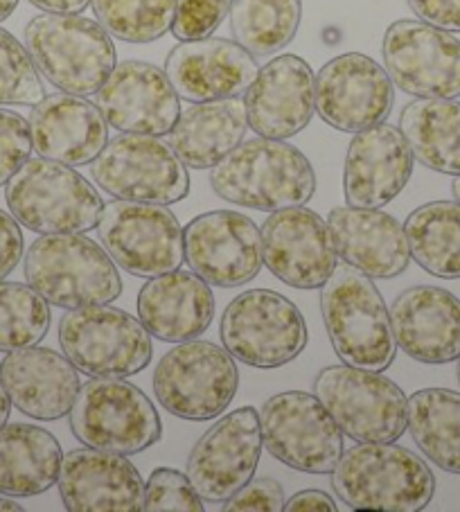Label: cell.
<instances>
[{
	"mask_svg": "<svg viewBox=\"0 0 460 512\" xmlns=\"http://www.w3.org/2000/svg\"><path fill=\"white\" fill-rule=\"evenodd\" d=\"M233 39L253 57H269L294 41L303 19V0H233Z\"/></svg>",
	"mask_w": 460,
	"mask_h": 512,
	"instance_id": "cell-35",
	"label": "cell"
},
{
	"mask_svg": "<svg viewBox=\"0 0 460 512\" xmlns=\"http://www.w3.org/2000/svg\"><path fill=\"white\" fill-rule=\"evenodd\" d=\"M258 61L235 39L181 41L165 61L174 91L188 102L240 97L258 75Z\"/></svg>",
	"mask_w": 460,
	"mask_h": 512,
	"instance_id": "cell-23",
	"label": "cell"
},
{
	"mask_svg": "<svg viewBox=\"0 0 460 512\" xmlns=\"http://www.w3.org/2000/svg\"><path fill=\"white\" fill-rule=\"evenodd\" d=\"M409 429L420 452L449 474H460V393L422 388L409 400Z\"/></svg>",
	"mask_w": 460,
	"mask_h": 512,
	"instance_id": "cell-33",
	"label": "cell"
},
{
	"mask_svg": "<svg viewBox=\"0 0 460 512\" xmlns=\"http://www.w3.org/2000/svg\"><path fill=\"white\" fill-rule=\"evenodd\" d=\"M246 129L249 116L240 97L192 102L170 131V145L185 167L210 170L242 143Z\"/></svg>",
	"mask_w": 460,
	"mask_h": 512,
	"instance_id": "cell-30",
	"label": "cell"
},
{
	"mask_svg": "<svg viewBox=\"0 0 460 512\" xmlns=\"http://www.w3.org/2000/svg\"><path fill=\"white\" fill-rule=\"evenodd\" d=\"M23 506L21 503L12 501V497H7V494H0V512H21Z\"/></svg>",
	"mask_w": 460,
	"mask_h": 512,
	"instance_id": "cell-49",
	"label": "cell"
},
{
	"mask_svg": "<svg viewBox=\"0 0 460 512\" xmlns=\"http://www.w3.org/2000/svg\"><path fill=\"white\" fill-rule=\"evenodd\" d=\"M400 129L415 161L433 172L460 176V102L418 97L404 107Z\"/></svg>",
	"mask_w": 460,
	"mask_h": 512,
	"instance_id": "cell-32",
	"label": "cell"
},
{
	"mask_svg": "<svg viewBox=\"0 0 460 512\" xmlns=\"http://www.w3.org/2000/svg\"><path fill=\"white\" fill-rule=\"evenodd\" d=\"M411 258L436 278H460V203L431 201L404 222Z\"/></svg>",
	"mask_w": 460,
	"mask_h": 512,
	"instance_id": "cell-34",
	"label": "cell"
},
{
	"mask_svg": "<svg viewBox=\"0 0 460 512\" xmlns=\"http://www.w3.org/2000/svg\"><path fill=\"white\" fill-rule=\"evenodd\" d=\"M59 343L79 373L129 377L154 357L152 334L140 319L109 305L68 310L59 323Z\"/></svg>",
	"mask_w": 460,
	"mask_h": 512,
	"instance_id": "cell-10",
	"label": "cell"
},
{
	"mask_svg": "<svg viewBox=\"0 0 460 512\" xmlns=\"http://www.w3.org/2000/svg\"><path fill=\"white\" fill-rule=\"evenodd\" d=\"M219 330L230 355L253 368L285 366L307 346L303 312L271 289H249L230 300Z\"/></svg>",
	"mask_w": 460,
	"mask_h": 512,
	"instance_id": "cell-11",
	"label": "cell"
},
{
	"mask_svg": "<svg viewBox=\"0 0 460 512\" xmlns=\"http://www.w3.org/2000/svg\"><path fill=\"white\" fill-rule=\"evenodd\" d=\"M97 235L111 260L138 278L176 271L185 260L183 226L161 203H104Z\"/></svg>",
	"mask_w": 460,
	"mask_h": 512,
	"instance_id": "cell-13",
	"label": "cell"
},
{
	"mask_svg": "<svg viewBox=\"0 0 460 512\" xmlns=\"http://www.w3.org/2000/svg\"><path fill=\"white\" fill-rule=\"evenodd\" d=\"M262 420L253 406L226 413L199 438L188 458V479L203 501L224 503L258 470Z\"/></svg>",
	"mask_w": 460,
	"mask_h": 512,
	"instance_id": "cell-16",
	"label": "cell"
},
{
	"mask_svg": "<svg viewBox=\"0 0 460 512\" xmlns=\"http://www.w3.org/2000/svg\"><path fill=\"white\" fill-rule=\"evenodd\" d=\"M143 510L147 512H201L203 499L188 474L158 467L145 483Z\"/></svg>",
	"mask_w": 460,
	"mask_h": 512,
	"instance_id": "cell-39",
	"label": "cell"
},
{
	"mask_svg": "<svg viewBox=\"0 0 460 512\" xmlns=\"http://www.w3.org/2000/svg\"><path fill=\"white\" fill-rule=\"evenodd\" d=\"M48 330V300L30 285L0 280V352L39 346Z\"/></svg>",
	"mask_w": 460,
	"mask_h": 512,
	"instance_id": "cell-37",
	"label": "cell"
},
{
	"mask_svg": "<svg viewBox=\"0 0 460 512\" xmlns=\"http://www.w3.org/2000/svg\"><path fill=\"white\" fill-rule=\"evenodd\" d=\"M64 452L48 429L37 425L0 427V494L37 497L59 481Z\"/></svg>",
	"mask_w": 460,
	"mask_h": 512,
	"instance_id": "cell-31",
	"label": "cell"
},
{
	"mask_svg": "<svg viewBox=\"0 0 460 512\" xmlns=\"http://www.w3.org/2000/svg\"><path fill=\"white\" fill-rule=\"evenodd\" d=\"M5 201L16 222L39 235L88 233L100 222V192L70 165L30 158L5 183Z\"/></svg>",
	"mask_w": 460,
	"mask_h": 512,
	"instance_id": "cell-6",
	"label": "cell"
},
{
	"mask_svg": "<svg viewBox=\"0 0 460 512\" xmlns=\"http://www.w3.org/2000/svg\"><path fill=\"white\" fill-rule=\"evenodd\" d=\"M179 100L165 70L138 59L115 64L95 93V104L109 127L120 134L167 136L181 116Z\"/></svg>",
	"mask_w": 460,
	"mask_h": 512,
	"instance_id": "cell-19",
	"label": "cell"
},
{
	"mask_svg": "<svg viewBox=\"0 0 460 512\" xmlns=\"http://www.w3.org/2000/svg\"><path fill=\"white\" fill-rule=\"evenodd\" d=\"M262 255L278 280L296 289H318L336 269L330 226L314 210L291 206L262 224Z\"/></svg>",
	"mask_w": 460,
	"mask_h": 512,
	"instance_id": "cell-20",
	"label": "cell"
},
{
	"mask_svg": "<svg viewBox=\"0 0 460 512\" xmlns=\"http://www.w3.org/2000/svg\"><path fill=\"white\" fill-rule=\"evenodd\" d=\"M413 165L402 129L379 122L359 131L345 154V201L355 208H384L411 181Z\"/></svg>",
	"mask_w": 460,
	"mask_h": 512,
	"instance_id": "cell-22",
	"label": "cell"
},
{
	"mask_svg": "<svg viewBox=\"0 0 460 512\" xmlns=\"http://www.w3.org/2000/svg\"><path fill=\"white\" fill-rule=\"evenodd\" d=\"M249 127L262 138L287 140L303 131L316 111V75L298 55H280L258 70L244 93Z\"/></svg>",
	"mask_w": 460,
	"mask_h": 512,
	"instance_id": "cell-21",
	"label": "cell"
},
{
	"mask_svg": "<svg viewBox=\"0 0 460 512\" xmlns=\"http://www.w3.org/2000/svg\"><path fill=\"white\" fill-rule=\"evenodd\" d=\"M10 413H12V400H10V395H7L3 382H0V427L7 425Z\"/></svg>",
	"mask_w": 460,
	"mask_h": 512,
	"instance_id": "cell-47",
	"label": "cell"
},
{
	"mask_svg": "<svg viewBox=\"0 0 460 512\" xmlns=\"http://www.w3.org/2000/svg\"><path fill=\"white\" fill-rule=\"evenodd\" d=\"M23 267L28 285L64 310L109 305L122 294L118 264L84 233L41 235L25 253Z\"/></svg>",
	"mask_w": 460,
	"mask_h": 512,
	"instance_id": "cell-4",
	"label": "cell"
},
{
	"mask_svg": "<svg viewBox=\"0 0 460 512\" xmlns=\"http://www.w3.org/2000/svg\"><path fill=\"white\" fill-rule=\"evenodd\" d=\"M458 382H460V357H458Z\"/></svg>",
	"mask_w": 460,
	"mask_h": 512,
	"instance_id": "cell-51",
	"label": "cell"
},
{
	"mask_svg": "<svg viewBox=\"0 0 460 512\" xmlns=\"http://www.w3.org/2000/svg\"><path fill=\"white\" fill-rule=\"evenodd\" d=\"M409 7L433 28L460 32V0H409Z\"/></svg>",
	"mask_w": 460,
	"mask_h": 512,
	"instance_id": "cell-44",
	"label": "cell"
},
{
	"mask_svg": "<svg viewBox=\"0 0 460 512\" xmlns=\"http://www.w3.org/2000/svg\"><path fill=\"white\" fill-rule=\"evenodd\" d=\"M395 104L393 79L373 57L345 52L316 75V111L332 129L359 134L384 122Z\"/></svg>",
	"mask_w": 460,
	"mask_h": 512,
	"instance_id": "cell-17",
	"label": "cell"
},
{
	"mask_svg": "<svg viewBox=\"0 0 460 512\" xmlns=\"http://www.w3.org/2000/svg\"><path fill=\"white\" fill-rule=\"evenodd\" d=\"M0 382L16 409L46 422L68 416L82 388L73 361L39 346L7 352L0 361Z\"/></svg>",
	"mask_w": 460,
	"mask_h": 512,
	"instance_id": "cell-27",
	"label": "cell"
},
{
	"mask_svg": "<svg viewBox=\"0 0 460 512\" xmlns=\"http://www.w3.org/2000/svg\"><path fill=\"white\" fill-rule=\"evenodd\" d=\"M336 255L375 280L400 276L411 262L404 226L379 208H334L327 217Z\"/></svg>",
	"mask_w": 460,
	"mask_h": 512,
	"instance_id": "cell-28",
	"label": "cell"
},
{
	"mask_svg": "<svg viewBox=\"0 0 460 512\" xmlns=\"http://www.w3.org/2000/svg\"><path fill=\"white\" fill-rule=\"evenodd\" d=\"M25 240L21 224L12 213L0 210V280H5L23 260Z\"/></svg>",
	"mask_w": 460,
	"mask_h": 512,
	"instance_id": "cell-43",
	"label": "cell"
},
{
	"mask_svg": "<svg viewBox=\"0 0 460 512\" xmlns=\"http://www.w3.org/2000/svg\"><path fill=\"white\" fill-rule=\"evenodd\" d=\"M25 48L39 73L70 95H95L118 64L111 34L79 14L34 16L25 25Z\"/></svg>",
	"mask_w": 460,
	"mask_h": 512,
	"instance_id": "cell-5",
	"label": "cell"
},
{
	"mask_svg": "<svg viewBox=\"0 0 460 512\" xmlns=\"http://www.w3.org/2000/svg\"><path fill=\"white\" fill-rule=\"evenodd\" d=\"M185 260L212 287H242L258 276L264 262L262 231L242 213L212 210L183 228Z\"/></svg>",
	"mask_w": 460,
	"mask_h": 512,
	"instance_id": "cell-18",
	"label": "cell"
},
{
	"mask_svg": "<svg viewBox=\"0 0 460 512\" xmlns=\"http://www.w3.org/2000/svg\"><path fill=\"white\" fill-rule=\"evenodd\" d=\"M226 512H280L285 510V490L276 479H251L224 501Z\"/></svg>",
	"mask_w": 460,
	"mask_h": 512,
	"instance_id": "cell-42",
	"label": "cell"
},
{
	"mask_svg": "<svg viewBox=\"0 0 460 512\" xmlns=\"http://www.w3.org/2000/svg\"><path fill=\"white\" fill-rule=\"evenodd\" d=\"M93 12L111 37L152 43L172 30L176 0H91Z\"/></svg>",
	"mask_w": 460,
	"mask_h": 512,
	"instance_id": "cell-36",
	"label": "cell"
},
{
	"mask_svg": "<svg viewBox=\"0 0 460 512\" xmlns=\"http://www.w3.org/2000/svg\"><path fill=\"white\" fill-rule=\"evenodd\" d=\"M215 316L210 285L194 271H167L147 280L138 294V319L167 343L199 339Z\"/></svg>",
	"mask_w": 460,
	"mask_h": 512,
	"instance_id": "cell-29",
	"label": "cell"
},
{
	"mask_svg": "<svg viewBox=\"0 0 460 512\" xmlns=\"http://www.w3.org/2000/svg\"><path fill=\"white\" fill-rule=\"evenodd\" d=\"M451 192H454V199L460 203V176H456L454 183H451Z\"/></svg>",
	"mask_w": 460,
	"mask_h": 512,
	"instance_id": "cell-50",
	"label": "cell"
},
{
	"mask_svg": "<svg viewBox=\"0 0 460 512\" xmlns=\"http://www.w3.org/2000/svg\"><path fill=\"white\" fill-rule=\"evenodd\" d=\"M262 440L267 452L291 470L332 474L343 456V431L312 393L287 391L262 406Z\"/></svg>",
	"mask_w": 460,
	"mask_h": 512,
	"instance_id": "cell-14",
	"label": "cell"
},
{
	"mask_svg": "<svg viewBox=\"0 0 460 512\" xmlns=\"http://www.w3.org/2000/svg\"><path fill=\"white\" fill-rule=\"evenodd\" d=\"M32 147L41 158L70 167L93 163L109 143V122L82 95H46L30 113Z\"/></svg>",
	"mask_w": 460,
	"mask_h": 512,
	"instance_id": "cell-25",
	"label": "cell"
},
{
	"mask_svg": "<svg viewBox=\"0 0 460 512\" xmlns=\"http://www.w3.org/2000/svg\"><path fill=\"white\" fill-rule=\"evenodd\" d=\"M210 185L224 201L276 213L305 206L316 192V174L298 147L258 136L242 140L212 167Z\"/></svg>",
	"mask_w": 460,
	"mask_h": 512,
	"instance_id": "cell-1",
	"label": "cell"
},
{
	"mask_svg": "<svg viewBox=\"0 0 460 512\" xmlns=\"http://www.w3.org/2000/svg\"><path fill=\"white\" fill-rule=\"evenodd\" d=\"M28 3L50 14H82L91 0H28Z\"/></svg>",
	"mask_w": 460,
	"mask_h": 512,
	"instance_id": "cell-46",
	"label": "cell"
},
{
	"mask_svg": "<svg viewBox=\"0 0 460 512\" xmlns=\"http://www.w3.org/2000/svg\"><path fill=\"white\" fill-rule=\"evenodd\" d=\"M287 512H336V503L323 490H303L285 503Z\"/></svg>",
	"mask_w": 460,
	"mask_h": 512,
	"instance_id": "cell-45",
	"label": "cell"
},
{
	"mask_svg": "<svg viewBox=\"0 0 460 512\" xmlns=\"http://www.w3.org/2000/svg\"><path fill=\"white\" fill-rule=\"evenodd\" d=\"M240 370L226 348L208 341H183L165 352L154 373V393L172 416L206 422L235 400Z\"/></svg>",
	"mask_w": 460,
	"mask_h": 512,
	"instance_id": "cell-9",
	"label": "cell"
},
{
	"mask_svg": "<svg viewBox=\"0 0 460 512\" xmlns=\"http://www.w3.org/2000/svg\"><path fill=\"white\" fill-rule=\"evenodd\" d=\"M314 393L355 443H395L409 429V400L393 379L355 366H327Z\"/></svg>",
	"mask_w": 460,
	"mask_h": 512,
	"instance_id": "cell-8",
	"label": "cell"
},
{
	"mask_svg": "<svg viewBox=\"0 0 460 512\" xmlns=\"http://www.w3.org/2000/svg\"><path fill=\"white\" fill-rule=\"evenodd\" d=\"M91 174L113 199L170 206L190 192L188 167L161 136H115L93 161Z\"/></svg>",
	"mask_w": 460,
	"mask_h": 512,
	"instance_id": "cell-12",
	"label": "cell"
},
{
	"mask_svg": "<svg viewBox=\"0 0 460 512\" xmlns=\"http://www.w3.org/2000/svg\"><path fill=\"white\" fill-rule=\"evenodd\" d=\"M321 312L343 364L375 373H384L393 364L397 341L391 312L373 278L348 262L336 267L321 289Z\"/></svg>",
	"mask_w": 460,
	"mask_h": 512,
	"instance_id": "cell-2",
	"label": "cell"
},
{
	"mask_svg": "<svg viewBox=\"0 0 460 512\" xmlns=\"http://www.w3.org/2000/svg\"><path fill=\"white\" fill-rule=\"evenodd\" d=\"M43 97L41 73L28 48L12 32L0 28V107H34Z\"/></svg>",
	"mask_w": 460,
	"mask_h": 512,
	"instance_id": "cell-38",
	"label": "cell"
},
{
	"mask_svg": "<svg viewBox=\"0 0 460 512\" xmlns=\"http://www.w3.org/2000/svg\"><path fill=\"white\" fill-rule=\"evenodd\" d=\"M16 7H19V0H0V23L10 19Z\"/></svg>",
	"mask_w": 460,
	"mask_h": 512,
	"instance_id": "cell-48",
	"label": "cell"
},
{
	"mask_svg": "<svg viewBox=\"0 0 460 512\" xmlns=\"http://www.w3.org/2000/svg\"><path fill=\"white\" fill-rule=\"evenodd\" d=\"M59 494L70 512L143 510L145 481L125 454L84 447L64 456Z\"/></svg>",
	"mask_w": 460,
	"mask_h": 512,
	"instance_id": "cell-24",
	"label": "cell"
},
{
	"mask_svg": "<svg viewBox=\"0 0 460 512\" xmlns=\"http://www.w3.org/2000/svg\"><path fill=\"white\" fill-rule=\"evenodd\" d=\"M332 488L352 510L418 512L436 492L431 467L395 443H359L332 472Z\"/></svg>",
	"mask_w": 460,
	"mask_h": 512,
	"instance_id": "cell-3",
	"label": "cell"
},
{
	"mask_svg": "<svg viewBox=\"0 0 460 512\" xmlns=\"http://www.w3.org/2000/svg\"><path fill=\"white\" fill-rule=\"evenodd\" d=\"M30 122L0 107V185H5L32 156Z\"/></svg>",
	"mask_w": 460,
	"mask_h": 512,
	"instance_id": "cell-41",
	"label": "cell"
},
{
	"mask_svg": "<svg viewBox=\"0 0 460 512\" xmlns=\"http://www.w3.org/2000/svg\"><path fill=\"white\" fill-rule=\"evenodd\" d=\"M70 429L86 447L125 456L145 452L163 436L154 402L125 377H95L79 388Z\"/></svg>",
	"mask_w": 460,
	"mask_h": 512,
	"instance_id": "cell-7",
	"label": "cell"
},
{
	"mask_svg": "<svg viewBox=\"0 0 460 512\" xmlns=\"http://www.w3.org/2000/svg\"><path fill=\"white\" fill-rule=\"evenodd\" d=\"M391 325L406 355L422 364L460 357V298L442 287L418 285L393 300Z\"/></svg>",
	"mask_w": 460,
	"mask_h": 512,
	"instance_id": "cell-26",
	"label": "cell"
},
{
	"mask_svg": "<svg viewBox=\"0 0 460 512\" xmlns=\"http://www.w3.org/2000/svg\"><path fill=\"white\" fill-rule=\"evenodd\" d=\"M233 0H176L172 34L179 41L212 37L230 14Z\"/></svg>",
	"mask_w": 460,
	"mask_h": 512,
	"instance_id": "cell-40",
	"label": "cell"
},
{
	"mask_svg": "<svg viewBox=\"0 0 460 512\" xmlns=\"http://www.w3.org/2000/svg\"><path fill=\"white\" fill-rule=\"evenodd\" d=\"M384 68L400 91L456 100L460 97V41L424 21H395L384 34Z\"/></svg>",
	"mask_w": 460,
	"mask_h": 512,
	"instance_id": "cell-15",
	"label": "cell"
}]
</instances>
